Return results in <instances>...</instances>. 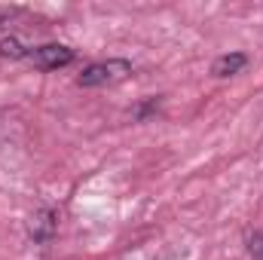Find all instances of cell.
<instances>
[{
	"label": "cell",
	"instance_id": "obj_7",
	"mask_svg": "<svg viewBox=\"0 0 263 260\" xmlns=\"http://www.w3.org/2000/svg\"><path fill=\"white\" fill-rule=\"evenodd\" d=\"M248 251L254 260H263V233H251L248 236Z\"/></svg>",
	"mask_w": 263,
	"mask_h": 260
},
{
	"label": "cell",
	"instance_id": "obj_5",
	"mask_svg": "<svg viewBox=\"0 0 263 260\" xmlns=\"http://www.w3.org/2000/svg\"><path fill=\"white\" fill-rule=\"evenodd\" d=\"M31 46H22L15 37H3L0 40V59H28Z\"/></svg>",
	"mask_w": 263,
	"mask_h": 260
},
{
	"label": "cell",
	"instance_id": "obj_4",
	"mask_svg": "<svg viewBox=\"0 0 263 260\" xmlns=\"http://www.w3.org/2000/svg\"><path fill=\"white\" fill-rule=\"evenodd\" d=\"M245 67H248L245 52H227V55H217L211 62V73L214 77H233V73H242Z\"/></svg>",
	"mask_w": 263,
	"mask_h": 260
},
{
	"label": "cell",
	"instance_id": "obj_3",
	"mask_svg": "<svg viewBox=\"0 0 263 260\" xmlns=\"http://www.w3.org/2000/svg\"><path fill=\"white\" fill-rule=\"evenodd\" d=\"M55 230H59V211L55 208H37L31 214V224H28V233L34 242L40 245H49L55 239Z\"/></svg>",
	"mask_w": 263,
	"mask_h": 260
},
{
	"label": "cell",
	"instance_id": "obj_1",
	"mask_svg": "<svg viewBox=\"0 0 263 260\" xmlns=\"http://www.w3.org/2000/svg\"><path fill=\"white\" fill-rule=\"evenodd\" d=\"M132 73V62L126 59H107V62H92L83 67V73L77 77L80 86L95 89V86H107V83H120Z\"/></svg>",
	"mask_w": 263,
	"mask_h": 260
},
{
	"label": "cell",
	"instance_id": "obj_6",
	"mask_svg": "<svg viewBox=\"0 0 263 260\" xmlns=\"http://www.w3.org/2000/svg\"><path fill=\"white\" fill-rule=\"evenodd\" d=\"M159 110V98H147V101H141L135 110H132V117L135 120H147V117H153Z\"/></svg>",
	"mask_w": 263,
	"mask_h": 260
},
{
	"label": "cell",
	"instance_id": "obj_2",
	"mask_svg": "<svg viewBox=\"0 0 263 260\" xmlns=\"http://www.w3.org/2000/svg\"><path fill=\"white\" fill-rule=\"evenodd\" d=\"M77 59V52L65 46V43H43V46H31L28 49V62L40 70H59V67H67Z\"/></svg>",
	"mask_w": 263,
	"mask_h": 260
}]
</instances>
